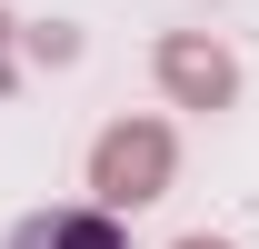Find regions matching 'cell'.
I'll return each mask as SVG.
<instances>
[{"label":"cell","mask_w":259,"mask_h":249,"mask_svg":"<svg viewBox=\"0 0 259 249\" xmlns=\"http://www.w3.org/2000/svg\"><path fill=\"white\" fill-rule=\"evenodd\" d=\"M169 180H180L169 120H110L90 140V210L130 219V210H150V199H169Z\"/></svg>","instance_id":"cell-1"},{"label":"cell","mask_w":259,"mask_h":249,"mask_svg":"<svg viewBox=\"0 0 259 249\" xmlns=\"http://www.w3.org/2000/svg\"><path fill=\"white\" fill-rule=\"evenodd\" d=\"M150 80H160L169 110H229V100H239V60H229V40H209V30H160L150 40Z\"/></svg>","instance_id":"cell-2"},{"label":"cell","mask_w":259,"mask_h":249,"mask_svg":"<svg viewBox=\"0 0 259 249\" xmlns=\"http://www.w3.org/2000/svg\"><path fill=\"white\" fill-rule=\"evenodd\" d=\"M0 249H130V229H120L110 210H90V199H80V210H30Z\"/></svg>","instance_id":"cell-3"},{"label":"cell","mask_w":259,"mask_h":249,"mask_svg":"<svg viewBox=\"0 0 259 249\" xmlns=\"http://www.w3.org/2000/svg\"><path fill=\"white\" fill-rule=\"evenodd\" d=\"M20 50H30V60H50V70H70V60H80V30H70V20H50V30H20Z\"/></svg>","instance_id":"cell-4"},{"label":"cell","mask_w":259,"mask_h":249,"mask_svg":"<svg viewBox=\"0 0 259 249\" xmlns=\"http://www.w3.org/2000/svg\"><path fill=\"white\" fill-rule=\"evenodd\" d=\"M0 90H20V20L0 10Z\"/></svg>","instance_id":"cell-5"},{"label":"cell","mask_w":259,"mask_h":249,"mask_svg":"<svg viewBox=\"0 0 259 249\" xmlns=\"http://www.w3.org/2000/svg\"><path fill=\"white\" fill-rule=\"evenodd\" d=\"M169 249H229V239H209V229H190V239H169Z\"/></svg>","instance_id":"cell-6"}]
</instances>
